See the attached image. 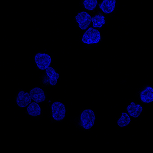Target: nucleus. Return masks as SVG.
<instances>
[{
    "label": "nucleus",
    "mask_w": 153,
    "mask_h": 153,
    "mask_svg": "<svg viewBox=\"0 0 153 153\" xmlns=\"http://www.w3.org/2000/svg\"><path fill=\"white\" fill-rule=\"evenodd\" d=\"M95 114L91 109L84 110L80 115L81 125L85 129H89L94 126L95 121Z\"/></svg>",
    "instance_id": "obj_1"
},
{
    "label": "nucleus",
    "mask_w": 153,
    "mask_h": 153,
    "mask_svg": "<svg viewBox=\"0 0 153 153\" xmlns=\"http://www.w3.org/2000/svg\"><path fill=\"white\" fill-rule=\"evenodd\" d=\"M101 39L100 32L93 27H90L83 35L82 42L86 44H94L99 43Z\"/></svg>",
    "instance_id": "obj_2"
},
{
    "label": "nucleus",
    "mask_w": 153,
    "mask_h": 153,
    "mask_svg": "<svg viewBox=\"0 0 153 153\" xmlns=\"http://www.w3.org/2000/svg\"><path fill=\"white\" fill-rule=\"evenodd\" d=\"M52 117L55 120L61 121L64 119L66 114V107L61 102H56L51 105Z\"/></svg>",
    "instance_id": "obj_3"
},
{
    "label": "nucleus",
    "mask_w": 153,
    "mask_h": 153,
    "mask_svg": "<svg viewBox=\"0 0 153 153\" xmlns=\"http://www.w3.org/2000/svg\"><path fill=\"white\" fill-rule=\"evenodd\" d=\"M34 60L38 68L42 70L49 68L52 62L51 56L45 53H37L35 56Z\"/></svg>",
    "instance_id": "obj_4"
},
{
    "label": "nucleus",
    "mask_w": 153,
    "mask_h": 153,
    "mask_svg": "<svg viewBox=\"0 0 153 153\" xmlns=\"http://www.w3.org/2000/svg\"><path fill=\"white\" fill-rule=\"evenodd\" d=\"M76 21L78 24L79 27L81 30H86L92 22L91 16L85 11L79 13L76 17Z\"/></svg>",
    "instance_id": "obj_5"
},
{
    "label": "nucleus",
    "mask_w": 153,
    "mask_h": 153,
    "mask_svg": "<svg viewBox=\"0 0 153 153\" xmlns=\"http://www.w3.org/2000/svg\"><path fill=\"white\" fill-rule=\"evenodd\" d=\"M32 102V98L30 94L21 91L19 93L16 98L17 104L20 107H25L30 104Z\"/></svg>",
    "instance_id": "obj_6"
},
{
    "label": "nucleus",
    "mask_w": 153,
    "mask_h": 153,
    "mask_svg": "<svg viewBox=\"0 0 153 153\" xmlns=\"http://www.w3.org/2000/svg\"><path fill=\"white\" fill-rule=\"evenodd\" d=\"M29 94L32 99L37 103L44 102L46 99L43 90L39 87L34 88L32 89Z\"/></svg>",
    "instance_id": "obj_7"
},
{
    "label": "nucleus",
    "mask_w": 153,
    "mask_h": 153,
    "mask_svg": "<svg viewBox=\"0 0 153 153\" xmlns=\"http://www.w3.org/2000/svg\"><path fill=\"white\" fill-rule=\"evenodd\" d=\"M116 0H103L99 8L105 14L112 13L115 9Z\"/></svg>",
    "instance_id": "obj_8"
},
{
    "label": "nucleus",
    "mask_w": 153,
    "mask_h": 153,
    "mask_svg": "<svg viewBox=\"0 0 153 153\" xmlns=\"http://www.w3.org/2000/svg\"><path fill=\"white\" fill-rule=\"evenodd\" d=\"M127 110L129 115L133 118H137L141 114L143 108L140 104H136L132 102L127 107Z\"/></svg>",
    "instance_id": "obj_9"
},
{
    "label": "nucleus",
    "mask_w": 153,
    "mask_h": 153,
    "mask_svg": "<svg viewBox=\"0 0 153 153\" xmlns=\"http://www.w3.org/2000/svg\"><path fill=\"white\" fill-rule=\"evenodd\" d=\"M140 98L144 103L152 102H153V88L148 86L144 89L140 94Z\"/></svg>",
    "instance_id": "obj_10"
},
{
    "label": "nucleus",
    "mask_w": 153,
    "mask_h": 153,
    "mask_svg": "<svg viewBox=\"0 0 153 153\" xmlns=\"http://www.w3.org/2000/svg\"><path fill=\"white\" fill-rule=\"evenodd\" d=\"M46 74L49 77V81L51 85L54 86L57 84L58 79L59 78V75L55 70L49 67L46 69Z\"/></svg>",
    "instance_id": "obj_11"
},
{
    "label": "nucleus",
    "mask_w": 153,
    "mask_h": 153,
    "mask_svg": "<svg viewBox=\"0 0 153 153\" xmlns=\"http://www.w3.org/2000/svg\"><path fill=\"white\" fill-rule=\"evenodd\" d=\"M41 107L36 102L31 103L27 108V113L31 116H39L41 114Z\"/></svg>",
    "instance_id": "obj_12"
},
{
    "label": "nucleus",
    "mask_w": 153,
    "mask_h": 153,
    "mask_svg": "<svg viewBox=\"0 0 153 153\" xmlns=\"http://www.w3.org/2000/svg\"><path fill=\"white\" fill-rule=\"evenodd\" d=\"M92 22L94 27L101 28L105 23V17L100 15H96L92 18Z\"/></svg>",
    "instance_id": "obj_13"
},
{
    "label": "nucleus",
    "mask_w": 153,
    "mask_h": 153,
    "mask_svg": "<svg viewBox=\"0 0 153 153\" xmlns=\"http://www.w3.org/2000/svg\"><path fill=\"white\" fill-rule=\"evenodd\" d=\"M130 122V117L128 114L126 113L123 112L122 113L120 118L118 120L117 124L119 127H124L128 125Z\"/></svg>",
    "instance_id": "obj_14"
},
{
    "label": "nucleus",
    "mask_w": 153,
    "mask_h": 153,
    "mask_svg": "<svg viewBox=\"0 0 153 153\" xmlns=\"http://www.w3.org/2000/svg\"><path fill=\"white\" fill-rule=\"evenodd\" d=\"M97 4V0H85L83 2L85 8L90 11L94 10L96 8Z\"/></svg>",
    "instance_id": "obj_15"
}]
</instances>
